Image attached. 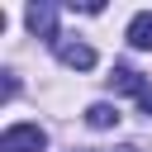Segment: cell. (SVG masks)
<instances>
[{
  "mask_svg": "<svg viewBox=\"0 0 152 152\" xmlns=\"http://www.w3.org/2000/svg\"><path fill=\"white\" fill-rule=\"evenodd\" d=\"M128 48L152 52V14H133V24H128Z\"/></svg>",
  "mask_w": 152,
  "mask_h": 152,
  "instance_id": "cell-5",
  "label": "cell"
},
{
  "mask_svg": "<svg viewBox=\"0 0 152 152\" xmlns=\"http://www.w3.org/2000/svg\"><path fill=\"white\" fill-rule=\"evenodd\" d=\"M48 147V133L38 124H10L0 133V152H43Z\"/></svg>",
  "mask_w": 152,
  "mask_h": 152,
  "instance_id": "cell-1",
  "label": "cell"
},
{
  "mask_svg": "<svg viewBox=\"0 0 152 152\" xmlns=\"http://www.w3.org/2000/svg\"><path fill=\"white\" fill-rule=\"evenodd\" d=\"M24 19H28V28H33L38 38L57 43V10H52V5H28V10H24Z\"/></svg>",
  "mask_w": 152,
  "mask_h": 152,
  "instance_id": "cell-4",
  "label": "cell"
},
{
  "mask_svg": "<svg viewBox=\"0 0 152 152\" xmlns=\"http://www.w3.org/2000/svg\"><path fill=\"white\" fill-rule=\"evenodd\" d=\"M119 152H138V147H119Z\"/></svg>",
  "mask_w": 152,
  "mask_h": 152,
  "instance_id": "cell-7",
  "label": "cell"
},
{
  "mask_svg": "<svg viewBox=\"0 0 152 152\" xmlns=\"http://www.w3.org/2000/svg\"><path fill=\"white\" fill-rule=\"evenodd\" d=\"M52 52H57V62H62V66H71V71H90V66H95V52H90L86 43L57 38V43H52Z\"/></svg>",
  "mask_w": 152,
  "mask_h": 152,
  "instance_id": "cell-2",
  "label": "cell"
},
{
  "mask_svg": "<svg viewBox=\"0 0 152 152\" xmlns=\"http://www.w3.org/2000/svg\"><path fill=\"white\" fill-rule=\"evenodd\" d=\"M86 124H90V128H114V124H119V104H104V100H95V104L86 109Z\"/></svg>",
  "mask_w": 152,
  "mask_h": 152,
  "instance_id": "cell-6",
  "label": "cell"
},
{
  "mask_svg": "<svg viewBox=\"0 0 152 152\" xmlns=\"http://www.w3.org/2000/svg\"><path fill=\"white\" fill-rule=\"evenodd\" d=\"M109 86H119V90H128V95H138V104L152 114V86L138 76V71H128V66H114V76H109Z\"/></svg>",
  "mask_w": 152,
  "mask_h": 152,
  "instance_id": "cell-3",
  "label": "cell"
}]
</instances>
